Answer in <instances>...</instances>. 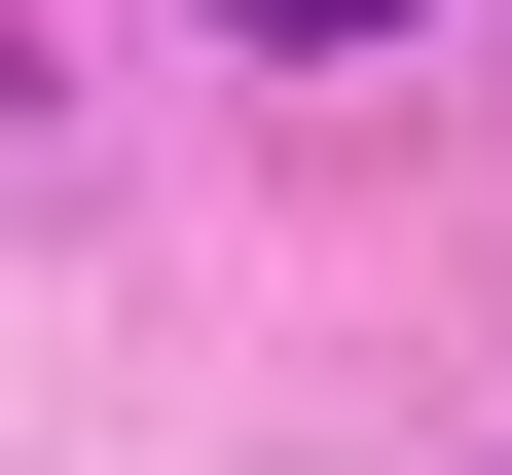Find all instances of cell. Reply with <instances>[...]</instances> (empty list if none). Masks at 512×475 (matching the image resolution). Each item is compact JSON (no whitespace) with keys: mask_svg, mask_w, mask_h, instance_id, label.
Wrapping results in <instances>:
<instances>
[{"mask_svg":"<svg viewBox=\"0 0 512 475\" xmlns=\"http://www.w3.org/2000/svg\"><path fill=\"white\" fill-rule=\"evenodd\" d=\"M220 37H403V0H220Z\"/></svg>","mask_w":512,"mask_h":475,"instance_id":"obj_1","label":"cell"}]
</instances>
